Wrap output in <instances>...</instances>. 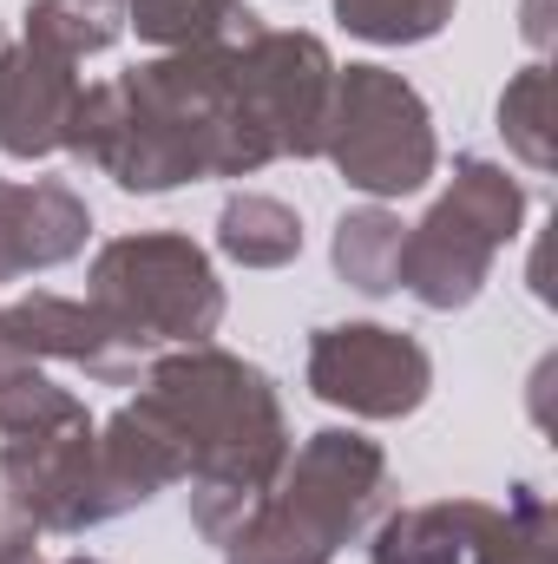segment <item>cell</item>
I'll use <instances>...</instances> for the list:
<instances>
[{
    "instance_id": "1",
    "label": "cell",
    "mask_w": 558,
    "mask_h": 564,
    "mask_svg": "<svg viewBox=\"0 0 558 564\" xmlns=\"http://www.w3.org/2000/svg\"><path fill=\"white\" fill-rule=\"evenodd\" d=\"M144 401L184 433L191 446V525L224 545L257 499L277 486L289 459V421H282L277 381L230 355V348H184L144 368Z\"/></svg>"
},
{
    "instance_id": "2",
    "label": "cell",
    "mask_w": 558,
    "mask_h": 564,
    "mask_svg": "<svg viewBox=\"0 0 558 564\" xmlns=\"http://www.w3.org/2000/svg\"><path fill=\"white\" fill-rule=\"evenodd\" d=\"M388 499V453L362 433L322 426L289 453L257 512L224 539V564H329Z\"/></svg>"
},
{
    "instance_id": "3",
    "label": "cell",
    "mask_w": 558,
    "mask_h": 564,
    "mask_svg": "<svg viewBox=\"0 0 558 564\" xmlns=\"http://www.w3.org/2000/svg\"><path fill=\"white\" fill-rule=\"evenodd\" d=\"M519 224H526V191L506 177V164L460 158L453 184L401 237V289L440 315L466 308L493 276V257L519 237Z\"/></svg>"
},
{
    "instance_id": "4",
    "label": "cell",
    "mask_w": 558,
    "mask_h": 564,
    "mask_svg": "<svg viewBox=\"0 0 558 564\" xmlns=\"http://www.w3.org/2000/svg\"><path fill=\"white\" fill-rule=\"evenodd\" d=\"M86 302L139 348H158V341L197 348L224 322V282L211 270V257L178 230H144V237L106 243L93 257Z\"/></svg>"
},
{
    "instance_id": "5",
    "label": "cell",
    "mask_w": 558,
    "mask_h": 564,
    "mask_svg": "<svg viewBox=\"0 0 558 564\" xmlns=\"http://www.w3.org/2000/svg\"><path fill=\"white\" fill-rule=\"evenodd\" d=\"M322 158H335V171L368 197H415L440 164V144H433V119L420 93L401 73L348 66L335 73Z\"/></svg>"
},
{
    "instance_id": "6",
    "label": "cell",
    "mask_w": 558,
    "mask_h": 564,
    "mask_svg": "<svg viewBox=\"0 0 558 564\" xmlns=\"http://www.w3.org/2000/svg\"><path fill=\"white\" fill-rule=\"evenodd\" d=\"M0 506L26 519L33 532H86L119 519L126 506L106 486L99 466V426H60V433H26L0 446Z\"/></svg>"
},
{
    "instance_id": "7",
    "label": "cell",
    "mask_w": 558,
    "mask_h": 564,
    "mask_svg": "<svg viewBox=\"0 0 558 564\" xmlns=\"http://www.w3.org/2000/svg\"><path fill=\"white\" fill-rule=\"evenodd\" d=\"M309 394L355 421H401L433 394V361L415 335L382 322H342L309 335Z\"/></svg>"
},
{
    "instance_id": "8",
    "label": "cell",
    "mask_w": 558,
    "mask_h": 564,
    "mask_svg": "<svg viewBox=\"0 0 558 564\" xmlns=\"http://www.w3.org/2000/svg\"><path fill=\"white\" fill-rule=\"evenodd\" d=\"M335 59L315 33H257L237 46V93L257 112V126L277 139V158H322L329 99H335Z\"/></svg>"
},
{
    "instance_id": "9",
    "label": "cell",
    "mask_w": 558,
    "mask_h": 564,
    "mask_svg": "<svg viewBox=\"0 0 558 564\" xmlns=\"http://www.w3.org/2000/svg\"><path fill=\"white\" fill-rule=\"evenodd\" d=\"M0 322H7V335H13L33 361H66V368H79V375L106 381V388H132V381H144V368H151V348L126 341L93 302H73V295L33 289V295L7 302Z\"/></svg>"
},
{
    "instance_id": "10",
    "label": "cell",
    "mask_w": 558,
    "mask_h": 564,
    "mask_svg": "<svg viewBox=\"0 0 558 564\" xmlns=\"http://www.w3.org/2000/svg\"><path fill=\"white\" fill-rule=\"evenodd\" d=\"M79 73L73 59L20 40L0 46V151L7 158H46L66 144L73 106H79Z\"/></svg>"
},
{
    "instance_id": "11",
    "label": "cell",
    "mask_w": 558,
    "mask_h": 564,
    "mask_svg": "<svg viewBox=\"0 0 558 564\" xmlns=\"http://www.w3.org/2000/svg\"><path fill=\"white\" fill-rule=\"evenodd\" d=\"M480 525V499H440V506H401L375 525V564H466Z\"/></svg>"
},
{
    "instance_id": "12",
    "label": "cell",
    "mask_w": 558,
    "mask_h": 564,
    "mask_svg": "<svg viewBox=\"0 0 558 564\" xmlns=\"http://www.w3.org/2000/svg\"><path fill=\"white\" fill-rule=\"evenodd\" d=\"M139 40L164 53H191V46H244L257 40V13L244 0H126Z\"/></svg>"
},
{
    "instance_id": "13",
    "label": "cell",
    "mask_w": 558,
    "mask_h": 564,
    "mask_svg": "<svg viewBox=\"0 0 558 564\" xmlns=\"http://www.w3.org/2000/svg\"><path fill=\"white\" fill-rule=\"evenodd\" d=\"M86 401H73L66 388H53L40 375V361L7 335L0 322V433L26 440V433H60V426H86Z\"/></svg>"
},
{
    "instance_id": "14",
    "label": "cell",
    "mask_w": 558,
    "mask_h": 564,
    "mask_svg": "<svg viewBox=\"0 0 558 564\" xmlns=\"http://www.w3.org/2000/svg\"><path fill=\"white\" fill-rule=\"evenodd\" d=\"M217 250L244 270H282L296 263L302 250V217L282 204V197H264V191H244L224 204L217 217Z\"/></svg>"
},
{
    "instance_id": "15",
    "label": "cell",
    "mask_w": 558,
    "mask_h": 564,
    "mask_svg": "<svg viewBox=\"0 0 558 564\" xmlns=\"http://www.w3.org/2000/svg\"><path fill=\"white\" fill-rule=\"evenodd\" d=\"M401 237L408 224L382 204H362L335 224V270L362 295H395L401 289Z\"/></svg>"
},
{
    "instance_id": "16",
    "label": "cell",
    "mask_w": 558,
    "mask_h": 564,
    "mask_svg": "<svg viewBox=\"0 0 558 564\" xmlns=\"http://www.w3.org/2000/svg\"><path fill=\"white\" fill-rule=\"evenodd\" d=\"M552 558V506L533 486H513L506 506H480L466 564H546Z\"/></svg>"
},
{
    "instance_id": "17",
    "label": "cell",
    "mask_w": 558,
    "mask_h": 564,
    "mask_svg": "<svg viewBox=\"0 0 558 564\" xmlns=\"http://www.w3.org/2000/svg\"><path fill=\"white\" fill-rule=\"evenodd\" d=\"M119 0H33L26 7V40L60 53V59H86V53H106L119 40Z\"/></svg>"
},
{
    "instance_id": "18",
    "label": "cell",
    "mask_w": 558,
    "mask_h": 564,
    "mask_svg": "<svg viewBox=\"0 0 558 564\" xmlns=\"http://www.w3.org/2000/svg\"><path fill=\"white\" fill-rule=\"evenodd\" d=\"M460 0H335V20L375 46H420L453 20Z\"/></svg>"
},
{
    "instance_id": "19",
    "label": "cell",
    "mask_w": 558,
    "mask_h": 564,
    "mask_svg": "<svg viewBox=\"0 0 558 564\" xmlns=\"http://www.w3.org/2000/svg\"><path fill=\"white\" fill-rule=\"evenodd\" d=\"M546 99H552V73L546 66H519L506 99H500V132L506 144L533 164V171H552V119H546Z\"/></svg>"
},
{
    "instance_id": "20",
    "label": "cell",
    "mask_w": 558,
    "mask_h": 564,
    "mask_svg": "<svg viewBox=\"0 0 558 564\" xmlns=\"http://www.w3.org/2000/svg\"><path fill=\"white\" fill-rule=\"evenodd\" d=\"M26 184H0V282L26 276Z\"/></svg>"
},
{
    "instance_id": "21",
    "label": "cell",
    "mask_w": 558,
    "mask_h": 564,
    "mask_svg": "<svg viewBox=\"0 0 558 564\" xmlns=\"http://www.w3.org/2000/svg\"><path fill=\"white\" fill-rule=\"evenodd\" d=\"M0 564H46L40 558V532L26 519H13V512H7V532H0Z\"/></svg>"
},
{
    "instance_id": "22",
    "label": "cell",
    "mask_w": 558,
    "mask_h": 564,
    "mask_svg": "<svg viewBox=\"0 0 558 564\" xmlns=\"http://www.w3.org/2000/svg\"><path fill=\"white\" fill-rule=\"evenodd\" d=\"M546 13H552V0H526V40L533 46H552V20Z\"/></svg>"
},
{
    "instance_id": "23",
    "label": "cell",
    "mask_w": 558,
    "mask_h": 564,
    "mask_svg": "<svg viewBox=\"0 0 558 564\" xmlns=\"http://www.w3.org/2000/svg\"><path fill=\"white\" fill-rule=\"evenodd\" d=\"M66 564H99V558H66Z\"/></svg>"
},
{
    "instance_id": "24",
    "label": "cell",
    "mask_w": 558,
    "mask_h": 564,
    "mask_svg": "<svg viewBox=\"0 0 558 564\" xmlns=\"http://www.w3.org/2000/svg\"><path fill=\"white\" fill-rule=\"evenodd\" d=\"M0 532H7V506H0Z\"/></svg>"
}]
</instances>
